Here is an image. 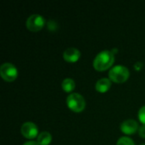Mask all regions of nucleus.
Returning a JSON list of instances; mask_svg holds the SVG:
<instances>
[{
	"label": "nucleus",
	"mask_w": 145,
	"mask_h": 145,
	"mask_svg": "<svg viewBox=\"0 0 145 145\" xmlns=\"http://www.w3.org/2000/svg\"><path fill=\"white\" fill-rule=\"evenodd\" d=\"M115 61L114 53L110 50H103L99 52L93 59V68L99 71H105L112 66Z\"/></svg>",
	"instance_id": "1"
},
{
	"label": "nucleus",
	"mask_w": 145,
	"mask_h": 145,
	"mask_svg": "<svg viewBox=\"0 0 145 145\" xmlns=\"http://www.w3.org/2000/svg\"><path fill=\"white\" fill-rule=\"evenodd\" d=\"M130 76L129 70L124 65H116L112 67L109 71V78L110 81L117 83L126 82Z\"/></svg>",
	"instance_id": "2"
},
{
	"label": "nucleus",
	"mask_w": 145,
	"mask_h": 145,
	"mask_svg": "<svg viewBox=\"0 0 145 145\" xmlns=\"http://www.w3.org/2000/svg\"><path fill=\"white\" fill-rule=\"evenodd\" d=\"M67 106L74 112H81L85 109L86 102L82 95L77 93H73L66 98Z\"/></svg>",
	"instance_id": "3"
},
{
	"label": "nucleus",
	"mask_w": 145,
	"mask_h": 145,
	"mask_svg": "<svg viewBox=\"0 0 145 145\" xmlns=\"http://www.w3.org/2000/svg\"><path fill=\"white\" fill-rule=\"evenodd\" d=\"M0 75L6 82H13L18 76L17 68L11 63H4L0 66Z\"/></svg>",
	"instance_id": "4"
},
{
	"label": "nucleus",
	"mask_w": 145,
	"mask_h": 145,
	"mask_svg": "<svg viewBox=\"0 0 145 145\" xmlns=\"http://www.w3.org/2000/svg\"><path fill=\"white\" fill-rule=\"evenodd\" d=\"M25 25L27 29L31 31H38L45 25V19L38 14H31L27 18Z\"/></svg>",
	"instance_id": "5"
},
{
	"label": "nucleus",
	"mask_w": 145,
	"mask_h": 145,
	"mask_svg": "<svg viewBox=\"0 0 145 145\" xmlns=\"http://www.w3.org/2000/svg\"><path fill=\"white\" fill-rule=\"evenodd\" d=\"M20 132L25 138L29 139H32L39 135L37 125L31 121H26L23 123L20 128Z\"/></svg>",
	"instance_id": "6"
},
{
	"label": "nucleus",
	"mask_w": 145,
	"mask_h": 145,
	"mask_svg": "<svg viewBox=\"0 0 145 145\" xmlns=\"http://www.w3.org/2000/svg\"><path fill=\"white\" fill-rule=\"evenodd\" d=\"M138 124L135 120L133 119H128L124 121L121 124V131L127 135L133 134L137 131H138Z\"/></svg>",
	"instance_id": "7"
},
{
	"label": "nucleus",
	"mask_w": 145,
	"mask_h": 145,
	"mask_svg": "<svg viewBox=\"0 0 145 145\" xmlns=\"http://www.w3.org/2000/svg\"><path fill=\"white\" fill-rule=\"evenodd\" d=\"M63 57L65 61L75 63L81 57V52L76 48H68L65 50L63 54Z\"/></svg>",
	"instance_id": "8"
},
{
	"label": "nucleus",
	"mask_w": 145,
	"mask_h": 145,
	"mask_svg": "<svg viewBox=\"0 0 145 145\" xmlns=\"http://www.w3.org/2000/svg\"><path fill=\"white\" fill-rule=\"evenodd\" d=\"M111 86V81L110 78H101L98 80L95 84V88L99 93H105L107 92Z\"/></svg>",
	"instance_id": "9"
},
{
	"label": "nucleus",
	"mask_w": 145,
	"mask_h": 145,
	"mask_svg": "<svg viewBox=\"0 0 145 145\" xmlns=\"http://www.w3.org/2000/svg\"><path fill=\"white\" fill-rule=\"evenodd\" d=\"M52 141V135L48 132H42L37 136V144L39 145H48Z\"/></svg>",
	"instance_id": "10"
},
{
	"label": "nucleus",
	"mask_w": 145,
	"mask_h": 145,
	"mask_svg": "<svg viewBox=\"0 0 145 145\" xmlns=\"http://www.w3.org/2000/svg\"><path fill=\"white\" fill-rule=\"evenodd\" d=\"M61 87H62L64 91H65L67 93H70V92L74 90V88L76 87V83H75V81L73 79L65 78V79L63 80V82L61 83Z\"/></svg>",
	"instance_id": "11"
},
{
	"label": "nucleus",
	"mask_w": 145,
	"mask_h": 145,
	"mask_svg": "<svg viewBox=\"0 0 145 145\" xmlns=\"http://www.w3.org/2000/svg\"><path fill=\"white\" fill-rule=\"evenodd\" d=\"M116 145H135L132 138L128 137H121L118 139Z\"/></svg>",
	"instance_id": "12"
},
{
	"label": "nucleus",
	"mask_w": 145,
	"mask_h": 145,
	"mask_svg": "<svg viewBox=\"0 0 145 145\" xmlns=\"http://www.w3.org/2000/svg\"><path fill=\"white\" fill-rule=\"evenodd\" d=\"M138 119L144 125H145V105L141 107L138 111Z\"/></svg>",
	"instance_id": "13"
},
{
	"label": "nucleus",
	"mask_w": 145,
	"mask_h": 145,
	"mask_svg": "<svg viewBox=\"0 0 145 145\" xmlns=\"http://www.w3.org/2000/svg\"><path fill=\"white\" fill-rule=\"evenodd\" d=\"M138 134L141 138H145V125H142L138 128Z\"/></svg>",
	"instance_id": "14"
},
{
	"label": "nucleus",
	"mask_w": 145,
	"mask_h": 145,
	"mask_svg": "<svg viewBox=\"0 0 145 145\" xmlns=\"http://www.w3.org/2000/svg\"><path fill=\"white\" fill-rule=\"evenodd\" d=\"M23 145H39L37 144V142H35V141H28V142H25Z\"/></svg>",
	"instance_id": "15"
},
{
	"label": "nucleus",
	"mask_w": 145,
	"mask_h": 145,
	"mask_svg": "<svg viewBox=\"0 0 145 145\" xmlns=\"http://www.w3.org/2000/svg\"><path fill=\"white\" fill-rule=\"evenodd\" d=\"M141 145H145V144H141Z\"/></svg>",
	"instance_id": "16"
}]
</instances>
